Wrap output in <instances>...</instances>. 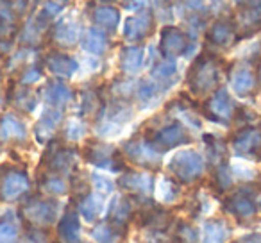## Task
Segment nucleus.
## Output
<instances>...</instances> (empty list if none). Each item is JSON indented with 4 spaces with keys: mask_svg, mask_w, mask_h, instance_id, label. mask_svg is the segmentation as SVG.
Masks as SVG:
<instances>
[{
    "mask_svg": "<svg viewBox=\"0 0 261 243\" xmlns=\"http://www.w3.org/2000/svg\"><path fill=\"white\" fill-rule=\"evenodd\" d=\"M218 79H220L218 61L213 54H207V52L195 59L188 72V86L195 95L211 91L218 84Z\"/></svg>",
    "mask_w": 261,
    "mask_h": 243,
    "instance_id": "1",
    "label": "nucleus"
},
{
    "mask_svg": "<svg viewBox=\"0 0 261 243\" xmlns=\"http://www.w3.org/2000/svg\"><path fill=\"white\" fill-rule=\"evenodd\" d=\"M168 170L181 182H192L204 172V159L195 150H181L168 161Z\"/></svg>",
    "mask_w": 261,
    "mask_h": 243,
    "instance_id": "2",
    "label": "nucleus"
},
{
    "mask_svg": "<svg viewBox=\"0 0 261 243\" xmlns=\"http://www.w3.org/2000/svg\"><path fill=\"white\" fill-rule=\"evenodd\" d=\"M84 157L98 168H108L111 172H118L125 168L123 157L118 150H115L108 143H90L84 150Z\"/></svg>",
    "mask_w": 261,
    "mask_h": 243,
    "instance_id": "3",
    "label": "nucleus"
},
{
    "mask_svg": "<svg viewBox=\"0 0 261 243\" xmlns=\"http://www.w3.org/2000/svg\"><path fill=\"white\" fill-rule=\"evenodd\" d=\"M123 152L133 163L145 168H158L161 163V152L149 140H129L123 143Z\"/></svg>",
    "mask_w": 261,
    "mask_h": 243,
    "instance_id": "4",
    "label": "nucleus"
},
{
    "mask_svg": "<svg viewBox=\"0 0 261 243\" xmlns=\"http://www.w3.org/2000/svg\"><path fill=\"white\" fill-rule=\"evenodd\" d=\"M149 142L152 143L160 152H163V150H170L179 145L188 143L190 134L185 129V125L179 124V122H174V124H168V125H165V127L158 129V131L154 132L152 140H149Z\"/></svg>",
    "mask_w": 261,
    "mask_h": 243,
    "instance_id": "5",
    "label": "nucleus"
},
{
    "mask_svg": "<svg viewBox=\"0 0 261 243\" xmlns=\"http://www.w3.org/2000/svg\"><path fill=\"white\" fill-rule=\"evenodd\" d=\"M232 149L238 156L250 157V159H261V131L256 127L240 129L232 136Z\"/></svg>",
    "mask_w": 261,
    "mask_h": 243,
    "instance_id": "6",
    "label": "nucleus"
},
{
    "mask_svg": "<svg viewBox=\"0 0 261 243\" xmlns=\"http://www.w3.org/2000/svg\"><path fill=\"white\" fill-rule=\"evenodd\" d=\"M204 113L210 120L218 122V124H227L229 120L234 115V102L229 97L227 90L220 88L213 93V97L206 102L204 105Z\"/></svg>",
    "mask_w": 261,
    "mask_h": 243,
    "instance_id": "7",
    "label": "nucleus"
},
{
    "mask_svg": "<svg viewBox=\"0 0 261 243\" xmlns=\"http://www.w3.org/2000/svg\"><path fill=\"white\" fill-rule=\"evenodd\" d=\"M4 170L6 167L0 168V197L4 200L18 199L29 190V177L22 170Z\"/></svg>",
    "mask_w": 261,
    "mask_h": 243,
    "instance_id": "8",
    "label": "nucleus"
},
{
    "mask_svg": "<svg viewBox=\"0 0 261 243\" xmlns=\"http://www.w3.org/2000/svg\"><path fill=\"white\" fill-rule=\"evenodd\" d=\"M190 40L186 33H182L177 27H165L161 31L160 48L165 58H175V56H186L188 54Z\"/></svg>",
    "mask_w": 261,
    "mask_h": 243,
    "instance_id": "9",
    "label": "nucleus"
},
{
    "mask_svg": "<svg viewBox=\"0 0 261 243\" xmlns=\"http://www.w3.org/2000/svg\"><path fill=\"white\" fill-rule=\"evenodd\" d=\"M154 16L150 11H142L135 16H129L123 23V36L129 41H142L152 33Z\"/></svg>",
    "mask_w": 261,
    "mask_h": 243,
    "instance_id": "10",
    "label": "nucleus"
},
{
    "mask_svg": "<svg viewBox=\"0 0 261 243\" xmlns=\"http://www.w3.org/2000/svg\"><path fill=\"white\" fill-rule=\"evenodd\" d=\"M77 163V154L73 149H63V147H48L43 156V165H47L52 172L58 174H68Z\"/></svg>",
    "mask_w": 261,
    "mask_h": 243,
    "instance_id": "11",
    "label": "nucleus"
},
{
    "mask_svg": "<svg viewBox=\"0 0 261 243\" xmlns=\"http://www.w3.org/2000/svg\"><path fill=\"white\" fill-rule=\"evenodd\" d=\"M23 214L31 224L50 225L58 214V202L56 200H33L25 206Z\"/></svg>",
    "mask_w": 261,
    "mask_h": 243,
    "instance_id": "12",
    "label": "nucleus"
},
{
    "mask_svg": "<svg viewBox=\"0 0 261 243\" xmlns=\"http://www.w3.org/2000/svg\"><path fill=\"white\" fill-rule=\"evenodd\" d=\"M206 38L210 43L217 45V47H229V45L236 40L234 22H232V20H227V18L217 20V22L210 27Z\"/></svg>",
    "mask_w": 261,
    "mask_h": 243,
    "instance_id": "13",
    "label": "nucleus"
},
{
    "mask_svg": "<svg viewBox=\"0 0 261 243\" xmlns=\"http://www.w3.org/2000/svg\"><path fill=\"white\" fill-rule=\"evenodd\" d=\"M225 209L238 218H250L256 214V204L247 190H240L225 200Z\"/></svg>",
    "mask_w": 261,
    "mask_h": 243,
    "instance_id": "14",
    "label": "nucleus"
},
{
    "mask_svg": "<svg viewBox=\"0 0 261 243\" xmlns=\"http://www.w3.org/2000/svg\"><path fill=\"white\" fill-rule=\"evenodd\" d=\"M52 38L59 47H73L81 40V25L72 18H65L56 23Z\"/></svg>",
    "mask_w": 261,
    "mask_h": 243,
    "instance_id": "15",
    "label": "nucleus"
},
{
    "mask_svg": "<svg viewBox=\"0 0 261 243\" xmlns=\"http://www.w3.org/2000/svg\"><path fill=\"white\" fill-rule=\"evenodd\" d=\"M45 65H47V68L54 75L66 77V79L72 77L79 70V63L73 58H70V56L63 54V52H52V54H48L47 59H45Z\"/></svg>",
    "mask_w": 261,
    "mask_h": 243,
    "instance_id": "16",
    "label": "nucleus"
},
{
    "mask_svg": "<svg viewBox=\"0 0 261 243\" xmlns=\"http://www.w3.org/2000/svg\"><path fill=\"white\" fill-rule=\"evenodd\" d=\"M63 120V115L58 107H48L43 111L40 122L36 125V138L40 143H45L47 140L52 138L56 127L59 125V122Z\"/></svg>",
    "mask_w": 261,
    "mask_h": 243,
    "instance_id": "17",
    "label": "nucleus"
},
{
    "mask_svg": "<svg viewBox=\"0 0 261 243\" xmlns=\"http://www.w3.org/2000/svg\"><path fill=\"white\" fill-rule=\"evenodd\" d=\"M240 27L247 31L245 36L257 33L261 29V0L257 2H247L240 11Z\"/></svg>",
    "mask_w": 261,
    "mask_h": 243,
    "instance_id": "18",
    "label": "nucleus"
},
{
    "mask_svg": "<svg viewBox=\"0 0 261 243\" xmlns=\"http://www.w3.org/2000/svg\"><path fill=\"white\" fill-rule=\"evenodd\" d=\"M118 184L122 188L129 190V192L136 193H150L154 188V179L149 174H142V172H129V174H123L118 179Z\"/></svg>",
    "mask_w": 261,
    "mask_h": 243,
    "instance_id": "19",
    "label": "nucleus"
},
{
    "mask_svg": "<svg viewBox=\"0 0 261 243\" xmlns=\"http://www.w3.org/2000/svg\"><path fill=\"white\" fill-rule=\"evenodd\" d=\"M59 238L65 243H79V232H81V222L75 211H66L65 217L61 218L58 225Z\"/></svg>",
    "mask_w": 261,
    "mask_h": 243,
    "instance_id": "20",
    "label": "nucleus"
},
{
    "mask_svg": "<svg viewBox=\"0 0 261 243\" xmlns=\"http://www.w3.org/2000/svg\"><path fill=\"white\" fill-rule=\"evenodd\" d=\"M108 36L98 27H91L83 34V48L90 54L102 56L108 50Z\"/></svg>",
    "mask_w": 261,
    "mask_h": 243,
    "instance_id": "21",
    "label": "nucleus"
},
{
    "mask_svg": "<svg viewBox=\"0 0 261 243\" xmlns=\"http://www.w3.org/2000/svg\"><path fill=\"white\" fill-rule=\"evenodd\" d=\"M93 22L98 25V29L115 33L120 23V11L113 6H100L93 9Z\"/></svg>",
    "mask_w": 261,
    "mask_h": 243,
    "instance_id": "22",
    "label": "nucleus"
},
{
    "mask_svg": "<svg viewBox=\"0 0 261 243\" xmlns=\"http://www.w3.org/2000/svg\"><path fill=\"white\" fill-rule=\"evenodd\" d=\"M143 54L142 47H125L120 52V66L125 73H138L143 66Z\"/></svg>",
    "mask_w": 261,
    "mask_h": 243,
    "instance_id": "23",
    "label": "nucleus"
},
{
    "mask_svg": "<svg viewBox=\"0 0 261 243\" xmlns=\"http://www.w3.org/2000/svg\"><path fill=\"white\" fill-rule=\"evenodd\" d=\"M27 129L15 115H6L0 120V140H25Z\"/></svg>",
    "mask_w": 261,
    "mask_h": 243,
    "instance_id": "24",
    "label": "nucleus"
},
{
    "mask_svg": "<svg viewBox=\"0 0 261 243\" xmlns=\"http://www.w3.org/2000/svg\"><path fill=\"white\" fill-rule=\"evenodd\" d=\"M254 84H256L254 73L245 66H240L231 73V86L234 93L240 95V97H247L254 90Z\"/></svg>",
    "mask_w": 261,
    "mask_h": 243,
    "instance_id": "25",
    "label": "nucleus"
},
{
    "mask_svg": "<svg viewBox=\"0 0 261 243\" xmlns=\"http://www.w3.org/2000/svg\"><path fill=\"white\" fill-rule=\"evenodd\" d=\"M43 97L52 107H61L72 100V90L63 83H50L43 91Z\"/></svg>",
    "mask_w": 261,
    "mask_h": 243,
    "instance_id": "26",
    "label": "nucleus"
},
{
    "mask_svg": "<svg viewBox=\"0 0 261 243\" xmlns=\"http://www.w3.org/2000/svg\"><path fill=\"white\" fill-rule=\"evenodd\" d=\"M229 238V229L222 220H210L206 222L202 231L204 243H225Z\"/></svg>",
    "mask_w": 261,
    "mask_h": 243,
    "instance_id": "27",
    "label": "nucleus"
},
{
    "mask_svg": "<svg viewBox=\"0 0 261 243\" xmlns=\"http://www.w3.org/2000/svg\"><path fill=\"white\" fill-rule=\"evenodd\" d=\"M16 31V15L8 2L0 4V36H11Z\"/></svg>",
    "mask_w": 261,
    "mask_h": 243,
    "instance_id": "28",
    "label": "nucleus"
},
{
    "mask_svg": "<svg viewBox=\"0 0 261 243\" xmlns=\"http://www.w3.org/2000/svg\"><path fill=\"white\" fill-rule=\"evenodd\" d=\"M79 211L86 222H93L102 211V200L97 195H86L79 206Z\"/></svg>",
    "mask_w": 261,
    "mask_h": 243,
    "instance_id": "29",
    "label": "nucleus"
},
{
    "mask_svg": "<svg viewBox=\"0 0 261 243\" xmlns=\"http://www.w3.org/2000/svg\"><path fill=\"white\" fill-rule=\"evenodd\" d=\"M175 73H177V65H175L174 58L163 59L152 70V77L158 83H168L172 77H175Z\"/></svg>",
    "mask_w": 261,
    "mask_h": 243,
    "instance_id": "30",
    "label": "nucleus"
},
{
    "mask_svg": "<svg viewBox=\"0 0 261 243\" xmlns=\"http://www.w3.org/2000/svg\"><path fill=\"white\" fill-rule=\"evenodd\" d=\"M109 217H111V220L115 222V224H125L130 217L129 200L122 199V197L115 199V202L111 204V213H109Z\"/></svg>",
    "mask_w": 261,
    "mask_h": 243,
    "instance_id": "31",
    "label": "nucleus"
},
{
    "mask_svg": "<svg viewBox=\"0 0 261 243\" xmlns=\"http://www.w3.org/2000/svg\"><path fill=\"white\" fill-rule=\"evenodd\" d=\"M11 100L15 102L18 107L25 109V111H33V109L36 107V98L33 97V93H31L27 88H18Z\"/></svg>",
    "mask_w": 261,
    "mask_h": 243,
    "instance_id": "32",
    "label": "nucleus"
},
{
    "mask_svg": "<svg viewBox=\"0 0 261 243\" xmlns=\"http://www.w3.org/2000/svg\"><path fill=\"white\" fill-rule=\"evenodd\" d=\"M215 182H217V186H218L220 192L231 188L232 175H231V170H229L227 165H218L217 167V170H215Z\"/></svg>",
    "mask_w": 261,
    "mask_h": 243,
    "instance_id": "33",
    "label": "nucleus"
},
{
    "mask_svg": "<svg viewBox=\"0 0 261 243\" xmlns=\"http://www.w3.org/2000/svg\"><path fill=\"white\" fill-rule=\"evenodd\" d=\"M41 186H43L45 192L52 193V195H61V193L66 192V184L65 181H63L61 177H58V175H48V177L43 179V182H41Z\"/></svg>",
    "mask_w": 261,
    "mask_h": 243,
    "instance_id": "34",
    "label": "nucleus"
},
{
    "mask_svg": "<svg viewBox=\"0 0 261 243\" xmlns=\"http://www.w3.org/2000/svg\"><path fill=\"white\" fill-rule=\"evenodd\" d=\"M177 186L174 184V181H170V179H161L160 182V188H158V195H160L161 200H165V202H172V200L177 197Z\"/></svg>",
    "mask_w": 261,
    "mask_h": 243,
    "instance_id": "35",
    "label": "nucleus"
},
{
    "mask_svg": "<svg viewBox=\"0 0 261 243\" xmlns=\"http://www.w3.org/2000/svg\"><path fill=\"white\" fill-rule=\"evenodd\" d=\"M91 238L97 239L98 243H113L115 239V231H113L109 225H97V227L91 231Z\"/></svg>",
    "mask_w": 261,
    "mask_h": 243,
    "instance_id": "36",
    "label": "nucleus"
},
{
    "mask_svg": "<svg viewBox=\"0 0 261 243\" xmlns=\"http://www.w3.org/2000/svg\"><path fill=\"white\" fill-rule=\"evenodd\" d=\"M18 239V231L13 224L9 222H2L0 224V243H16Z\"/></svg>",
    "mask_w": 261,
    "mask_h": 243,
    "instance_id": "37",
    "label": "nucleus"
},
{
    "mask_svg": "<svg viewBox=\"0 0 261 243\" xmlns=\"http://www.w3.org/2000/svg\"><path fill=\"white\" fill-rule=\"evenodd\" d=\"M158 93V84L150 80H142L138 86V98L140 100H150Z\"/></svg>",
    "mask_w": 261,
    "mask_h": 243,
    "instance_id": "38",
    "label": "nucleus"
},
{
    "mask_svg": "<svg viewBox=\"0 0 261 243\" xmlns=\"http://www.w3.org/2000/svg\"><path fill=\"white\" fill-rule=\"evenodd\" d=\"M91 181H93L95 188L100 193H113V190H115V184H113L108 177H104V175H100V174H91Z\"/></svg>",
    "mask_w": 261,
    "mask_h": 243,
    "instance_id": "39",
    "label": "nucleus"
},
{
    "mask_svg": "<svg viewBox=\"0 0 261 243\" xmlns=\"http://www.w3.org/2000/svg\"><path fill=\"white\" fill-rule=\"evenodd\" d=\"M84 132H86V127H84L81 122H70L68 124V131H66V134H68V138L73 140V142H77V140L83 138Z\"/></svg>",
    "mask_w": 261,
    "mask_h": 243,
    "instance_id": "40",
    "label": "nucleus"
},
{
    "mask_svg": "<svg viewBox=\"0 0 261 243\" xmlns=\"http://www.w3.org/2000/svg\"><path fill=\"white\" fill-rule=\"evenodd\" d=\"M40 77H41V70L38 66H29L22 75V84H25V86L27 84H33L36 80H40Z\"/></svg>",
    "mask_w": 261,
    "mask_h": 243,
    "instance_id": "41",
    "label": "nucleus"
},
{
    "mask_svg": "<svg viewBox=\"0 0 261 243\" xmlns=\"http://www.w3.org/2000/svg\"><path fill=\"white\" fill-rule=\"evenodd\" d=\"M179 236L182 238V241H186V243H195V239H197V231L193 227H190V225H181L179 227Z\"/></svg>",
    "mask_w": 261,
    "mask_h": 243,
    "instance_id": "42",
    "label": "nucleus"
},
{
    "mask_svg": "<svg viewBox=\"0 0 261 243\" xmlns=\"http://www.w3.org/2000/svg\"><path fill=\"white\" fill-rule=\"evenodd\" d=\"M97 102H98V97H95L93 93H86L83 98V111L90 115V113L97 107Z\"/></svg>",
    "mask_w": 261,
    "mask_h": 243,
    "instance_id": "43",
    "label": "nucleus"
},
{
    "mask_svg": "<svg viewBox=\"0 0 261 243\" xmlns=\"http://www.w3.org/2000/svg\"><path fill=\"white\" fill-rule=\"evenodd\" d=\"M238 243H261V234H250V236H245V238H242Z\"/></svg>",
    "mask_w": 261,
    "mask_h": 243,
    "instance_id": "44",
    "label": "nucleus"
},
{
    "mask_svg": "<svg viewBox=\"0 0 261 243\" xmlns=\"http://www.w3.org/2000/svg\"><path fill=\"white\" fill-rule=\"evenodd\" d=\"M54 2H59V4H66L68 0H54Z\"/></svg>",
    "mask_w": 261,
    "mask_h": 243,
    "instance_id": "45",
    "label": "nucleus"
},
{
    "mask_svg": "<svg viewBox=\"0 0 261 243\" xmlns=\"http://www.w3.org/2000/svg\"><path fill=\"white\" fill-rule=\"evenodd\" d=\"M259 80H261V65H259Z\"/></svg>",
    "mask_w": 261,
    "mask_h": 243,
    "instance_id": "46",
    "label": "nucleus"
},
{
    "mask_svg": "<svg viewBox=\"0 0 261 243\" xmlns=\"http://www.w3.org/2000/svg\"><path fill=\"white\" fill-rule=\"evenodd\" d=\"M236 2H243V0H236Z\"/></svg>",
    "mask_w": 261,
    "mask_h": 243,
    "instance_id": "47",
    "label": "nucleus"
}]
</instances>
